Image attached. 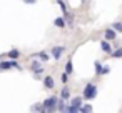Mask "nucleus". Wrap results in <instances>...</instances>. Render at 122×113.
<instances>
[{
  "mask_svg": "<svg viewBox=\"0 0 122 113\" xmlns=\"http://www.w3.org/2000/svg\"><path fill=\"white\" fill-rule=\"evenodd\" d=\"M84 100H94L97 96V86L94 83H87L85 88H84Z\"/></svg>",
  "mask_w": 122,
  "mask_h": 113,
  "instance_id": "obj_1",
  "label": "nucleus"
},
{
  "mask_svg": "<svg viewBox=\"0 0 122 113\" xmlns=\"http://www.w3.org/2000/svg\"><path fill=\"white\" fill-rule=\"evenodd\" d=\"M82 100H84V96H75V98H72L70 100V105H67V111H72V113H75V111H80L82 110Z\"/></svg>",
  "mask_w": 122,
  "mask_h": 113,
  "instance_id": "obj_2",
  "label": "nucleus"
},
{
  "mask_svg": "<svg viewBox=\"0 0 122 113\" xmlns=\"http://www.w3.org/2000/svg\"><path fill=\"white\" fill-rule=\"evenodd\" d=\"M57 105H59V98H57V96H49V98L44 101L45 111H54V110H57Z\"/></svg>",
  "mask_w": 122,
  "mask_h": 113,
  "instance_id": "obj_3",
  "label": "nucleus"
},
{
  "mask_svg": "<svg viewBox=\"0 0 122 113\" xmlns=\"http://www.w3.org/2000/svg\"><path fill=\"white\" fill-rule=\"evenodd\" d=\"M0 67H2V70H9V68H17V70H20V65L17 63V60L15 58H10V60H4V62H0Z\"/></svg>",
  "mask_w": 122,
  "mask_h": 113,
  "instance_id": "obj_4",
  "label": "nucleus"
},
{
  "mask_svg": "<svg viewBox=\"0 0 122 113\" xmlns=\"http://www.w3.org/2000/svg\"><path fill=\"white\" fill-rule=\"evenodd\" d=\"M64 52H65V47L57 45V47H54V48H52V57H54L55 60H59V58L64 55Z\"/></svg>",
  "mask_w": 122,
  "mask_h": 113,
  "instance_id": "obj_5",
  "label": "nucleus"
},
{
  "mask_svg": "<svg viewBox=\"0 0 122 113\" xmlns=\"http://www.w3.org/2000/svg\"><path fill=\"white\" fill-rule=\"evenodd\" d=\"M100 50H102L104 53H109V55L112 53V47H110V43H109V40H107V38L100 42Z\"/></svg>",
  "mask_w": 122,
  "mask_h": 113,
  "instance_id": "obj_6",
  "label": "nucleus"
},
{
  "mask_svg": "<svg viewBox=\"0 0 122 113\" xmlns=\"http://www.w3.org/2000/svg\"><path fill=\"white\" fill-rule=\"evenodd\" d=\"M44 85H45V88H47V90H52V88L55 86V81H54V78H52V77H49V75H47V77H44Z\"/></svg>",
  "mask_w": 122,
  "mask_h": 113,
  "instance_id": "obj_7",
  "label": "nucleus"
},
{
  "mask_svg": "<svg viewBox=\"0 0 122 113\" xmlns=\"http://www.w3.org/2000/svg\"><path fill=\"white\" fill-rule=\"evenodd\" d=\"M115 32H117L115 28H107V30L104 32V37H105L109 42H110V40H115Z\"/></svg>",
  "mask_w": 122,
  "mask_h": 113,
  "instance_id": "obj_8",
  "label": "nucleus"
},
{
  "mask_svg": "<svg viewBox=\"0 0 122 113\" xmlns=\"http://www.w3.org/2000/svg\"><path fill=\"white\" fill-rule=\"evenodd\" d=\"M54 25H55V27H59V28H64V27H65V18H64V17H59V18H55Z\"/></svg>",
  "mask_w": 122,
  "mask_h": 113,
  "instance_id": "obj_9",
  "label": "nucleus"
},
{
  "mask_svg": "<svg viewBox=\"0 0 122 113\" xmlns=\"http://www.w3.org/2000/svg\"><path fill=\"white\" fill-rule=\"evenodd\" d=\"M60 98H64V100H69V98H70V90H69L67 86L62 88V91H60Z\"/></svg>",
  "mask_w": 122,
  "mask_h": 113,
  "instance_id": "obj_10",
  "label": "nucleus"
},
{
  "mask_svg": "<svg viewBox=\"0 0 122 113\" xmlns=\"http://www.w3.org/2000/svg\"><path fill=\"white\" fill-rule=\"evenodd\" d=\"M65 101H67V100H64V98L59 100V105H57V110H59V111H67V105H65Z\"/></svg>",
  "mask_w": 122,
  "mask_h": 113,
  "instance_id": "obj_11",
  "label": "nucleus"
},
{
  "mask_svg": "<svg viewBox=\"0 0 122 113\" xmlns=\"http://www.w3.org/2000/svg\"><path fill=\"white\" fill-rule=\"evenodd\" d=\"M102 70H104L102 63H100V62H95V75H97V77H100V75H102Z\"/></svg>",
  "mask_w": 122,
  "mask_h": 113,
  "instance_id": "obj_12",
  "label": "nucleus"
},
{
  "mask_svg": "<svg viewBox=\"0 0 122 113\" xmlns=\"http://www.w3.org/2000/svg\"><path fill=\"white\" fill-rule=\"evenodd\" d=\"M34 57H39V58H40L42 62H47V60H49V55H47L45 52H39V53H35Z\"/></svg>",
  "mask_w": 122,
  "mask_h": 113,
  "instance_id": "obj_13",
  "label": "nucleus"
},
{
  "mask_svg": "<svg viewBox=\"0 0 122 113\" xmlns=\"http://www.w3.org/2000/svg\"><path fill=\"white\" fill-rule=\"evenodd\" d=\"M9 57H10V58H15V60H17V58L20 57V52L14 48V50H10V52H9Z\"/></svg>",
  "mask_w": 122,
  "mask_h": 113,
  "instance_id": "obj_14",
  "label": "nucleus"
},
{
  "mask_svg": "<svg viewBox=\"0 0 122 113\" xmlns=\"http://www.w3.org/2000/svg\"><path fill=\"white\" fill-rule=\"evenodd\" d=\"M110 55H112L114 58H120V57H122V47H119V48H115V52H112Z\"/></svg>",
  "mask_w": 122,
  "mask_h": 113,
  "instance_id": "obj_15",
  "label": "nucleus"
},
{
  "mask_svg": "<svg viewBox=\"0 0 122 113\" xmlns=\"http://www.w3.org/2000/svg\"><path fill=\"white\" fill-rule=\"evenodd\" d=\"M69 75H70V73L64 72V73L60 75V81H62V83H67V81H69Z\"/></svg>",
  "mask_w": 122,
  "mask_h": 113,
  "instance_id": "obj_16",
  "label": "nucleus"
},
{
  "mask_svg": "<svg viewBox=\"0 0 122 113\" xmlns=\"http://www.w3.org/2000/svg\"><path fill=\"white\" fill-rule=\"evenodd\" d=\"M32 110H34V111H45V106H44V103H42V105H34Z\"/></svg>",
  "mask_w": 122,
  "mask_h": 113,
  "instance_id": "obj_17",
  "label": "nucleus"
},
{
  "mask_svg": "<svg viewBox=\"0 0 122 113\" xmlns=\"http://www.w3.org/2000/svg\"><path fill=\"white\" fill-rule=\"evenodd\" d=\"M72 70H74L72 62H67V63H65V72H67V73H72Z\"/></svg>",
  "mask_w": 122,
  "mask_h": 113,
  "instance_id": "obj_18",
  "label": "nucleus"
},
{
  "mask_svg": "<svg viewBox=\"0 0 122 113\" xmlns=\"http://www.w3.org/2000/svg\"><path fill=\"white\" fill-rule=\"evenodd\" d=\"M112 28H115L117 32H122V23L120 22H115V23H112Z\"/></svg>",
  "mask_w": 122,
  "mask_h": 113,
  "instance_id": "obj_19",
  "label": "nucleus"
},
{
  "mask_svg": "<svg viewBox=\"0 0 122 113\" xmlns=\"http://www.w3.org/2000/svg\"><path fill=\"white\" fill-rule=\"evenodd\" d=\"M80 111H92V105H82Z\"/></svg>",
  "mask_w": 122,
  "mask_h": 113,
  "instance_id": "obj_20",
  "label": "nucleus"
},
{
  "mask_svg": "<svg viewBox=\"0 0 122 113\" xmlns=\"http://www.w3.org/2000/svg\"><path fill=\"white\" fill-rule=\"evenodd\" d=\"M110 72V67H104V70H102V75H105V73H109Z\"/></svg>",
  "mask_w": 122,
  "mask_h": 113,
  "instance_id": "obj_21",
  "label": "nucleus"
},
{
  "mask_svg": "<svg viewBox=\"0 0 122 113\" xmlns=\"http://www.w3.org/2000/svg\"><path fill=\"white\" fill-rule=\"evenodd\" d=\"M25 4H35V0H24Z\"/></svg>",
  "mask_w": 122,
  "mask_h": 113,
  "instance_id": "obj_22",
  "label": "nucleus"
},
{
  "mask_svg": "<svg viewBox=\"0 0 122 113\" xmlns=\"http://www.w3.org/2000/svg\"><path fill=\"white\" fill-rule=\"evenodd\" d=\"M0 70H2V67H0Z\"/></svg>",
  "mask_w": 122,
  "mask_h": 113,
  "instance_id": "obj_23",
  "label": "nucleus"
},
{
  "mask_svg": "<svg viewBox=\"0 0 122 113\" xmlns=\"http://www.w3.org/2000/svg\"><path fill=\"white\" fill-rule=\"evenodd\" d=\"M0 58H2V57H0Z\"/></svg>",
  "mask_w": 122,
  "mask_h": 113,
  "instance_id": "obj_24",
  "label": "nucleus"
}]
</instances>
